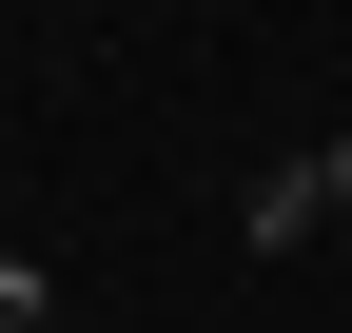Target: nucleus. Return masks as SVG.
Segmentation results:
<instances>
[{"instance_id":"nucleus-2","label":"nucleus","mask_w":352,"mask_h":333,"mask_svg":"<svg viewBox=\"0 0 352 333\" xmlns=\"http://www.w3.org/2000/svg\"><path fill=\"white\" fill-rule=\"evenodd\" d=\"M0 333H59V294H39V275H20V255H0Z\"/></svg>"},{"instance_id":"nucleus-3","label":"nucleus","mask_w":352,"mask_h":333,"mask_svg":"<svg viewBox=\"0 0 352 333\" xmlns=\"http://www.w3.org/2000/svg\"><path fill=\"white\" fill-rule=\"evenodd\" d=\"M314 177H333V216H352V138H314Z\"/></svg>"},{"instance_id":"nucleus-1","label":"nucleus","mask_w":352,"mask_h":333,"mask_svg":"<svg viewBox=\"0 0 352 333\" xmlns=\"http://www.w3.org/2000/svg\"><path fill=\"white\" fill-rule=\"evenodd\" d=\"M294 235H333V177H314V157H274V177L235 196V255H294Z\"/></svg>"}]
</instances>
